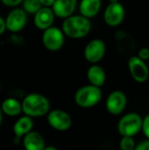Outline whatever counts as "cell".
Here are the masks:
<instances>
[{"label": "cell", "instance_id": "obj_1", "mask_svg": "<svg viewBox=\"0 0 149 150\" xmlns=\"http://www.w3.org/2000/svg\"><path fill=\"white\" fill-rule=\"evenodd\" d=\"M90 19L78 15H72L65 18L61 24V30L65 36L71 39H83L86 37L91 31Z\"/></svg>", "mask_w": 149, "mask_h": 150}, {"label": "cell", "instance_id": "obj_2", "mask_svg": "<svg viewBox=\"0 0 149 150\" xmlns=\"http://www.w3.org/2000/svg\"><path fill=\"white\" fill-rule=\"evenodd\" d=\"M23 113L31 118H40L47 115L50 112V102L40 93H29L22 101Z\"/></svg>", "mask_w": 149, "mask_h": 150}, {"label": "cell", "instance_id": "obj_3", "mask_svg": "<svg viewBox=\"0 0 149 150\" xmlns=\"http://www.w3.org/2000/svg\"><path fill=\"white\" fill-rule=\"evenodd\" d=\"M102 96L101 88L88 84L80 87L76 91L74 101L81 108H91L101 101Z\"/></svg>", "mask_w": 149, "mask_h": 150}, {"label": "cell", "instance_id": "obj_4", "mask_svg": "<svg viewBox=\"0 0 149 150\" xmlns=\"http://www.w3.org/2000/svg\"><path fill=\"white\" fill-rule=\"evenodd\" d=\"M141 116L137 112H128L122 116L118 122L117 129L122 136L133 137L138 134L142 128Z\"/></svg>", "mask_w": 149, "mask_h": 150}, {"label": "cell", "instance_id": "obj_5", "mask_svg": "<svg viewBox=\"0 0 149 150\" xmlns=\"http://www.w3.org/2000/svg\"><path fill=\"white\" fill-rule=\"evenodd\" d=\"M43 46L51 52H56L62 48L65 43V34L61 29L57 26H51L43 31Z\"/></svg>", "mask_w": 149, "mask_h": 150}, {"label": "cell", "instance_id": "obj_6", "mask_svg": "<svg viewBox=\"0 0 149 150\" xmlns=\"http://www.w3.org/2000/svg\"><path fill=\"white\" fill-rule=\"evenodd\" d=\"M106 53L105 42L101 39H93L87 43L83 50L85 60L91 64H97Z\"/></svg>", "mask_w": 149, "mask_h": 150}, {"label": "cell", "instance_id": "obj_7", "mask_svg": "<svg viewBox=\"0 0 149 150\" xmlns=\"http://www.w3.org/2000/svg\"><path fill=\"white\" fill-rule=\"evenodd\" d=\"M48 125L54 130L59 132L68 131L72 127V118L65 111L55 109L52 110L47 115Z\"/></svg>", "mask_w": 149, "mask_h": 150}, {"label": "cell", "instance_id": "obj_8", "mask_svg": "<svg viewBox=\"0 0 149 150\" xmlns=\"http://www.w3.org/2000/svg\"><path fill=\"white\" fill-rule=\"evenodd\" d=\"M126 17V10L124 5L119 3H109L104 11V21L110 27L120 25Z\"/></svg>", "mask_w": 149, "mask_h": 150}, {"label": "cell", "instance_id": "obj_9", "mask_svg": "<svg viewBox=\"0 0 149 150\" xmlns=\"http://www.w3.org/2000/svg\"><path fill=\"white\" fill-rule=\"evenodd\" d=\"M128 69L133 79L139 83H143L148 81L149 77V68L146 62L138 57V55H133L127 62Z\"/></svg>", "mask_w": 149, "mask_h": 150}, {"label": "cell", "instance_id": "obj_10", "mask_svg": "<svg viewBox=\"0 0 149 150\" xmlns=\"http://www.w3.org/2000/svg\"><path fill=\"white\" fill-rule=\"evenodd\" d=\"M127 105V98L125 92L122 91H112L105 102V108L107 112L113 116H118L122 114Z\"/></svg>", "mask_w": 149, "mask_h": 150}, {"label": "cell", "instance_id": "obj_11", "mask_svg": "<svg viewBox=\"0 0 149 150\" xmlns=\"http://www.w3.org/2000/svg\"><path fill=\"white\" fill-rule=\"evenodd\" d=\"M6 28L11 33H18L22 31L27 23V13L23 8H14L7 15L5 18Z\"/></svg>", "mask_w": 149, "mask_h": 150}, {"label": "cell", "instance_id": "obj_12", "mask_svg": "<svg viewBox=\"0 0 149 150\" xmlns=\"http://www.w3.org/2000/svg\"><path fill=\"white\" fill-rule=\"evenodd\" d=\"M78 1L77 0H55L52 10L55 15L60 18H67L74 15Z\"/></svg>", "mask_w": 149, "mask_h": 150}, {"label": "cell", "instance_id": "obj_13", "mask_svg": "<svg viewBox=\"0 0 149 150\" xmlns=\"http://www.w3.org/2000/svg\"><path fill=\"white\" fill-rule=\"evenodd\" d=\"M55 15L52 10V8L49 7H42L35 15L33 18V23L36 28L39 30L45 31L48 29L49 27L53 26L54 21Z\"/></svg>", "mask_w": 149, "mask_h": 150}, {"label": "cell", "instance_id": "obj_14", "mask_svg": "<svg viewBox=\"0 0 149 150\" xmlns=\"http://www.w3.org/2000/svg\"><path fill=\"white\" fill-rule=\"evenodd\" d=\"M102 7V0H80L78 4L79 14L90 19L96 17Z\"/></svg>", "mask_w": 149, "mask_h": 150}, {"label": "cell", "instance_id": "obj_15", "mask_svg": "<svg viewBox=\"0 0 149 150\" xmlns=\"http://www.w3.org/2000/svg\"><path fill=\"white\" fill-rule=\"evenodd\" d=\"M87 79L90 84L101 88L106 81V73L98 64H91L87 70Z\"/></svg>", "mask_w": 149, "mask_h": 150}, {"label": "cell", "instance_id": "obj_16", "mask_svg": "<svg viewBox=\"0 0 149 150\" xmlns=\"http://www.w3.org/2000/svg\"><path fill=\"white\" fill-rule=\"evenodd\" d=\"M23 146L25 150H44L46 148L43 136L35 131H32L23 137Z\"/></svg>", "mask_w": 149, "mask_h": 150}, {"label": "cell", "instance_id": "obj_17", "mask_svg": "<svg viewBox=\"0 0 149 150\" xmlns=\"http://www.w3.org/2000/svg\"><path fill=\"white\" fill-rule=\"evenodd\" d=\"M33 120L32 118L24 115L20 117L13 125V133L16 137H24L27 134L32 131L33 128Z\"/></svg>", "mask_w": 149, "mask_h": 150}, {"label": "cell", "instance_id": "obj_18", "mask_svg": "<svg viewBox=\"0 0 149 150\" xmlns=\"http://www.w3.org/2000/svg\"><path fill=\"white\" fill-rule=\"evenodd\" d=\"M1 111L6 116L9 117H16L20 115L23 112L22 110V102H19L18 99L14 98H5L1 104Z\"/></svg>", "mask_w": 149, "mask_h": 150}, {"label": "cell", "instance_id": "obj_19", "mask_svg": "<svg viewBox=\"0 0 149 150\" xmlns=\"http://www.w3.org/2000/svg\"><path fill=\"white\" fill-rule=\"evenodd\" d=\"M23 10L30 15H35L43 6L39 0H24Z\"/></svg>", "mask_w": 149, "mask_h": 150}, {"label": "cell", "instance_id": "obj_20", "mask_svg": "<svg viewBox=\"0 0 149 150\" xmlns=\"http://www.w3.org/2000/svg\"><path fill=\"white\" fill-rule=\"evenodd\" d=\"M137 144L133 137L130 136H122L119 141V149L120 150H134Z\"/></svg>", "mask_w": 149, "mask_h": 150}, {"label": "cell", "instance_id": "obj_21", "mask_svg": "<svg viewBox=\"0 0 149 150\" xmlns=\"http://www.w3.org/2000/svg\"><path fill=\"white\" fill-rule=\"evenodd\" d=\"M141 131H142L143 134L145 135V137L148 140H149V113L143 118Z\"/></svg>", "mask_w": 149, "mask_h": 150}, {"label": "cell", "instance_id": "obj_22", "mask_svg": "<svg viewBox=\"0 0 149 150\" xmlns=\"http://www.w3.org/2000/svg\"><path fill=\"white\" fill-rule=\"evenodd\" d=\"M138 57L143 60L144 62L149 60V47H142L138 52Z\"/></svg>", "mask_w": 149, "mask_h": 150}, {"label": "cell", "instance_id": "obj_23", "mask_svg": "<svg viewBox=\"0 0 149 150\" xmlns=\"http://www.w3.org/2000/svg\"><path fill=\"white\" fill-rule=\"evenodd\" d=\"M24 0H1L2 4L7 7H16L21 3H23Z\"/></svg>", "mask_w": 149, "mask_h": 150}, {"label": "cell", "instance_id": "obj_24", "mask_svg": "<svg viewBox=\"0 0 149 150\" xmlns=\"http://www.w3.org/2000/svg\"><path fill=\"white\" fill-rule=\"evenodd\" d=\"M134 150H149V140H145L137 144Z\"/></svg>", "mask_w": 149, "mask_h": 150}, {"label": "cell", "instance_id": "obj_25", "mask_svg": "<svg viewBox=\"0 0 149 150\" xmlns=\"http://www.w3.org/2000/svg\"><path fill=\"white\" fill-rule=\"evenodd\" d=\"M39 1L40 2L43 7H49V8H52V6L55 2V0H39Z\"/></svg>", "mask_w": 149, "mask_h": 150}, {"label": "cell", "instance_id": "obj_26", "mask_svg": "<svg viewBox=\"0 0 149 150\" xmlns=\"http://www.w3.org/2000/svg\"><path fill=\"white\" fill-rule=\"evenodd\" d=\"M5 30H7L5 19H4V18L0 16V35H2V34L5 32Z\"/></svg>", "mask_w": 149, "mask_h": 150}, {"label": "cell", "instance_id": "obj_27", "mask_svg": "<svg viewBox=\"0 0 149 150\" xmlns=\"http://www.w3.org/2000/svg\"><path fill=\"white\" fill-rule=\"evenodd\" d=\"M44 150H58L55 147H54V146H47V147H46Z\"/></svg>", "mask_w": 149, "mask_h": 150}, {"label": "cell", "instance_id": "obj_28", "mask_svg": "<svg viewBox=\"0 0 149 150\" xmlns=\"http://www.w3.org/2000/svg\"><path fill=\"white\" fill-rule=\"evenodd\" d=\"M2 121H3V112H2L1 109H0V127H1Z\"/></svg>", "mask_w": 149, "mask_h": 150}, {"label": "cell", "instance_id": "obj_29", "mask_svg": "<svg viewBox=\"0 0 149 150\" xmlns=\"http://www.w3.org/2000/svg\"><path fill=\"white\" fill-rule=\"evenodd\" d=\"M109 2L110 3H117V2H119V0H109Z\"/></svg>", "mask_w": 149, "mask_h": 150}]
</instances>
